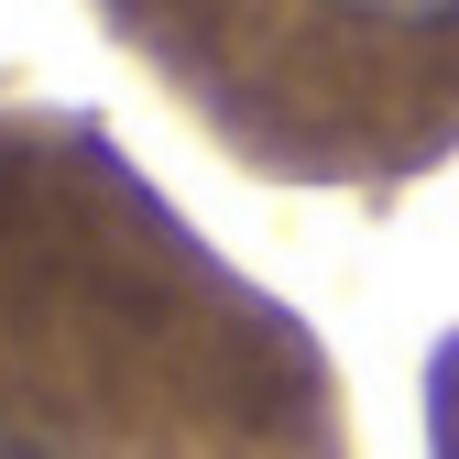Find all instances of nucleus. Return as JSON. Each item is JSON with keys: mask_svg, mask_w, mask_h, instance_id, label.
Instances as JSON below:
<instances>
[{"mask_svg": "<svg viewBox=\"0 0 459 459\" xmlns=\"http://www.w3.org/2000/svg\"><path fill=\"white\" fill-rule=\"evenodd\" d=\"M230 132H459V0H99Z\"/></svg>", "mask_w": 459, "mask_h": 459, "instance_id": "f257e3e1", "label": "nucleus"}, {"mask_svg": "<svg viewBox=\"0 0 459 459\" xmlns=\"http://www.w3.org/2000/svg\"><path fill=\"white\" fill-rule=\"evenodd\" d=\"M0 459H44V448H22V437H0Z\"/></svg>", "mask_w": 459, "mask_h": 459, "instance_id": "f03ea898", "label": "nucleus"}]
</instances>
